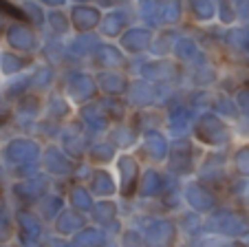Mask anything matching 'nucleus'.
Instances as JSON below:
<instances>
[{"mask_svg": "<svg viewBox=\"0 0 249 247\" xmlns=\"http://www.w3.org/2000/svg\"><path fill=\"white\" fill-rule=\"evenodd\" d=\"M0 14H7V16H11V18H16V20H27L22 11H20L18 7L9 5L7 0H0Z\"/></svg>", "mask_w": 249, "mask_h": 247, "instance_id": "nucleus-1", "label": "nucleus"}]
</instances>
